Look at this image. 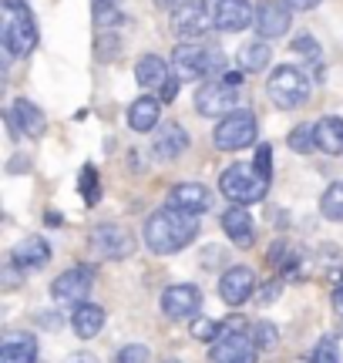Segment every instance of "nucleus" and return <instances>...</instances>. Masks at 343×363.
<instances>
[{
    "label": "nucleus",
    "mask_w": 343,
    "mask_h": 363,
    "mask_svg": "<svg viewBox=\"0 0 343 363\" xmlns=\"http://www.w3.org/2000/svg\"><path fill=\"white\" fill-rule=\"evenodd\" d=\"M198 235V216H189L182 208H159L145 222V246L155 256H172L185 249Z\"/></svg>",
    "instance_id": "f257e3e1"
},
{
    "label": "nucleus",
    "mask_w": 343,
    "mask_h": 363,
    "mask_svg": "<svg viewBox=\"0 0 343 363\" xmlns=\"http://www.w3.org/2000/svg\"><path fill=\"white\" fill-rule=\"evenodd\" d=\"M0 44L7 57H24L38 44V24L24 0H4L0 4Z\"/></svg>",
    "instance_id": "f03ea898"
},
{
    "label": "nucleus",
    "mask_w": 343,
    "mask_h": 363,
    "mask_svg": "<svg viewBox=\"0 0 343 363\" xmlns=\"http://www.w3.org/2000/svg\"><path fill=\"white\" fill-rule=\"evenodd\" d=\"M269 189V179L263 172H256V165H229L219 179V192L232 202V206H252L259 202Z\"/></svg>",
    "instance_id": "7ed1b4c3"
},
{
    "label": "nucleus",
    "mask_w": 343,
    "mask_h": 363,
    "mask_svg": "<svg viewBox=\"0 0 343 363\" xmlns=\"http://www.w3.org/2000/svg\"><path fill=\"white\" fill-rule=\"evenodd\" d=\"M266 91H269V98H273L276 108L290 111V108H300V104L310 101L313 84L306 78V71H300V67H293V65H279L269 74V81H266Z\"/></svg>",
    "instance_id": "20e7f679"
},
{
    "label": "nucleus",
    "mask_w": 343,
    "mask_h": 363,
    "mask_svg": "<svg viewBox=\"0 0 343 363\" xmlns=\"http://www.w3.org/2000/svg\"><path fill=\"white\" fill-rule=\"evenodd\" d=\"M172 67H175V78L179 81H198L223 67V51L209 48V44L185 40L182 48H175V54H172Z\"/></svg>",
    "instance_id": "39448f33"
},
{
    "label": "nucleus",
    "mask_w": 343,
    "mask_h": 363,
    "mask_svg": "<svg viewBox=\"0 0 343 363\" xmlns=\"http://www.w3.org/2000/svg\"><path fill=\"white\" fill-rule=\"evenodd\" d=\"M256 135H259L256 115L239 108V111H229V115L215 125L212 142H215V148H223V152H236V148H246V145L256 142Z\"/></svg>",
    "instance_id": "423d86ee"
},
{
    "label": "nucleus",
    "mask_w": 343,
    "mask_h": 363,
    "mask_svg": "<svg viewBox=\"0 0 343 363\" xmlns=\"http://www.w3.org/2000/svg\"><path fill=\"white\" fill-rule=\"evenodd\" d=\"M256 357H259V347H256L252 333H246V330H229V333H223L209 350L212 363H256Z\"/></svg>",
    "instance_id": "0eeeda50"
},
{
    "label": "nucleus",
    "mask_w": 343,
    "mask_h": 363,
    "mask_svg": "<svg viewBox=\"0 0 343 363\" xmlns=\"http://www.w3.org/2000/svg\"><path fill=\"white\" fill-rule=\"evenodd\" d=\"M236 101H239V91L232 84H225L223 78L219 81H209L196 91V111L206 118H215V115H229L236 111Z\"/></svg>",
    "instance_id": "6e6552de"
},
{
    "label": "nucleus",
    "mask_w": 343,
    "mask_h": 363,
    "mask_svg": "<svg viewBox=\"0 0 343 363\" xmlns=\"http://www.w3.org/2000/svg\"><path fill=\"white\" fill-rule=\"evenodd\" d=\"M91 246L98 249L101 256H108V259H128L135 252V239L118 222H101V225H94Z\"/></svg>",
    "instance_id": "1a4fd4ad"
},
{
    "label": "nucleus",
    "mask_w": 343,
    "mask_h": 363,
    "mask_svg": "<svg viewBox=\"0 0 343 363\" xmlns=\"http://www.w3.org/2000/svg\"><path fill=\"white\" fill-rule=\"evenodd\" d=\"M198 310H202L198 286L179 283V286H169V289L162 293V313H165L169 320H196Z\"/></svg>",
    "instance_id": "9d476101"
},
{
    "label": "nucleus",
    "mask_w": 343,
    "mask_h": 363,
    "mask_svg": "<svg viewBox=\"0 0 343 363\" xmlns=\"http://www.w3.org/2000/svg\"><path fill=\"white\" fill-rule=\"evenodd\" d=\"M212 24L225 34H236V30H246L249 24H256V11H252L249 0H215L212 4Z\"/></svg>",
    "instance_id": "9b49d317"
},
{
    "label": "nucleus",
    "mask_w": 343,
    "mask_h": 363,
    "mask_svg": "<svg viewBox=\"0 0 343 363\" xmlns=\"http://www.w3.org/2000/svg\"><path fill=\"white\" fill-rule=\"evenodd\" d=\"M88 293H91V269H81V266L61 272L51 286V296L57 303H67V306H81Z\"/></svg>",
    "instance_id": "f8f14e48"
},
{
    "label": "nucleus",
    "mask_w": 343,
    "mask_h": 363,
    "mask_svg": "<svg viewBox=\"0 0 343 363\" xmlns=\"http://www.w3.org/2000/svg\"><path fill=\"white\" fill-rule=\"evenodd\" d=\"M290 21H293L290 4H283V0H263L256 7V30H259L263 40L283 38L290 30Z\"/></svg>",
    "instance_id": "ddd939ff"
},
{
    "label": "nucleus",
    "mask_w": 343,
    "mask_h": 363,
    "mask_svg": "<svg viewBox=\"0 0 343 363\" xmlns=\"http://www.w3.org/2000/svg\"><path fill=\"white\" fill-rule=\"evenodd\" d=\"M47 262H51V246H47L44 235H27L11 252V266L21 272H38V269H44Z\"/></svg>",
    "instance_id": "4468645a"
},
{
    "label": "nucleus",
    "mask_w": 343,
    "mask_h": 363,
    "mask_svg": "<svg viewBox=\"0 0 343 363\" xmlns=\"http://www.w3.org/2000/svg\"><path fill=\"white\" fill-rule=\"evenodd\" d=\"M252 289H256V276H252V269H246V266H232V269H225L223 279H219V296H223V303H229V306H242V303L252 296Z\"/></svg>",
    "instance_id": "2eb2a0df"
},
{
    "label": "nucleus",
    "mask_w": 343,
    "mask_h": 363,
    "mask_svg": "<svg viewBox=\"0 0 343 363\" xmlns=\"http://www.w3.org/2000/svg\"><path fill=\"white\" fill-rule=\"evenodd\" d=\"M169 206L172 208H182L189 216H202L212 208V192L202 185V182H182L169 192Z\"/></svg>",
    "instance_id": "dca6fc26"
},
{
    "label": "nucleus",
    "mask_w": 343,
    "mask_h": 363,
    "mask_svg": "<svg viewBox=\"0 0 343 363\" xmlns=\"http://www.w3.org/2000/svg\"><path fill=\"white\" fill-rule=\"evenodd\" d=\"M209 27H212V11H206V4H185L182 11H175V17H172V30L182 40L202 38Z\"/></svg>",
    "instance_id": "f3484780"
},
{
    "label": "nucleus",
    "mask_w": 343,
    "mask_h": 363,
    "mask_svg": "<svg viewBox=\"0 0 343 363\" xmlns=\"http://www.w3.org/2000/svg\"><path fill=\"white\" fill-rule=\"evenodd\" d=\"M152 152L162 158V162H175L189 152V131L179 125V121H165L159 131H155V142H152Z\"/></svg>",
    "instance_id": "a211bd4d"
},
{
    "label": "nucleus",
    "mask_w": 343,
    "mask_h": 363,
    "mask_svg": "<svg viewBox=\"0 0 343 363\" xmlns=\"http://www.w3.org/2000/svg\"><path fill=\"white\" fill-rule=\"evenodd\" d=\"M11 121H13V128H17V135H30V138L44 135V128H47L44 111L34 101H27V98H17L11 104Z\"/></svg>",
    "instance_id": "6ab92c4d"
},
{
    "label": "nucleus",
    "mask_w": 343,
    "mask_h": 363,
    "mask_svg": "<svg viewBox=\"0 0 343 363\" xmlns=\"http://www.w3.org/2000/svg\"><path fill=\"white\" fill-rule=\"evenodd\" d=\"M223 233L236 242V246L249 249L256 242V225H252V216L242 206H232L223 212Z\"/></svg>",
    "instance_id": "aec40b11"
},
{
    "label": "nucleus",
    "mask_w": 343,
    "mask_h": 363,
    "mask_svg": "<svg viewBox=\"0 0 343 363\" xmlns=\"http://www.w3.org/2000/svg\"><path fill=\"white\" fill-rule=\"evenodd\" d=\"M38 360V343L27 333H7L0 343V363H34Z\"/></svg>",
    "instance_id": "412c9836"
},
{
    "label": "nucleus",
    "mask_w": 343,
    "mask_h": 363,
    "mask_svg": "<svg viewBox=\"0 0 343 363\" xmlns=\"http://www.w3.org/2000/svg\"><path fill=\"white\" fill-rule=\"evenodd\" d=\"M313 135H317V148L323 155H333V158L343 155V118H337V115L320 118Z\"/></svg>",
    "instance_id": "4be33fe9"
},
{
    "label": "nucleus",
    "mask_w": 343,
    "mask_h": 363,
    "mask_svg": "<svg viewBox=\"0 0 343 363\" xmlns=\"http://www.w3.org/2000/svg\"><path fill=\"white\" fill-rule=\"evenodd\" d=\"M159 115H162L159 98L142 94V98H135L132 108H128V125H132L135 131H155L159 128Z\"/></svg>",
    "instance_id": "5701e85b"
},
{
    "label": "nucleus",
    "mask_w": 343,
    "mask_h": 363,
    "mask_svg": "<svg viewBox=\"0 0 343 363\" xmlns=\"http://www.w3.org/2000/svg\"><path fill=\"white\" fill-rule=\"evenodd\" d=\"M71 326H74V333L81 340H91L101 333V326H105V310L101 306H94V303H81L74 316H71Z\"/></svg>",
    "instance_id": "b1692460"
},
{
    "label": "nucleus",
    "mask_w": 343,
    "mask_h": 363,
    "mask_svg": "<svg viewBox=\"0 0 343 363\" xmlns=\"http://www.w3.org/2000/svg\"><path fill=\"white\" fill-rule=\"evenodd\" d=\"M135 78H138L142 88H162L172 74H169V65L162 61L159 54H145V57L135 65Z\"/></svg>",
    "instance_id": "393cba45"
},
{
    "label": "nucleus",
    "mask_w": 343,
    "mask_h": 363,
    "mask_svg": "<svg viewBox=\"0 0 343 363\" xmlns=\"http://www.w3.org/2000/svg\"><path fill=\"white\" fill-rule=\"evenodd\" d=\"M269 57H273V48L266 40H249V44L239 48V67L242 71H266Z\"/></svg>",
    "instance_id": "a878e982"
},
{
    "label": "nucleus",
    "mask_w": 343,
    "mask_h": 363,
    "mask_svg": "<svg viewBox=\"0 0 343 363\" xmlns=\"http://www.w3.org/2000/svg\"><path fill=\"white\" fill-rule=\"evenodd\" d=\"M320 212L330 222H343V182H333L320 199Z\"/></svg>",
    "instance_id": "bb28decb"
},
{
    "label": "nucleus",
    "mask_w": 343,
    "mask_h": 363,
    "mask_svg": "<svg viewBox=\"0 0 343 363\" xmlns=\"http://www.w3.org/2000/svg\"><path fill=\"white\" fill-rule=\"evenodd\" d=\"M313 128L317 125H296V128L290 131V148L296 152V155H306V152H313L317 148V135H313Z\"/></svg>",
    "instance_id": "cd10ccee"
},
{
    "label": "nucleus",
    "mask_w": 343,
    "mask_h": 363,
    "mask_svg": "<svg viewBox=\"0 0 343 363\" xmlns=\"http://www.w3.org/2000/svg\"><path fill=\"white\" fill-rule=\"evenodd\" d=\"M252 340H256L259 350H273V347L279 343V330L273 323H256L252 326Z\"/></svg>",
    "instance_id": "c85d7f7f"
},
{
    "label": "nucleus",
    "mask_w": 343,
    "mask_h": 363,
    "mask_svg": "<svg viewBox=\"0 0 343 363\" xmlns=\"http://www.w3.org/2000/svg\"><path fill=\"white\" fill-rule=\"evenodd\" d=\"M125 21V13L111 4H94V24L98 27H118Z\"/></svg>",
    "instance_id": "c756f323"
},
{
    "label": "nucleus",
    "mask_w": 343,
    "mask_h": 363,
    "mask_svg": "<svg viewBox=\"0 0 343 363\" xmlns=\"http://www.w3.org/2000/svg\"><path fill=\"white\" fill-rule=\"evenodd\" d=\"M293 54H300V57H306L313 67H320V51H317V40L310 38V34H300V38L293 40Z\"/></svg>",
    "instance_id": "7c9ffc66"
},
{
    "label": "nucleus",
    "mask_w": 343,
    "mask_h": 363,
    "mask_svg": "<svg viewBox=\"0 0 343 363\" xmlns=\"http://www.w3.org/2000/svg\"><path fill=\"white\" fill-rule=\"evenodd\" d=\"M192 337H196V340H209V343H215V340L223 337V326L215 323V320H196V323H192Z\"/></svg>",
    "instance_id": "2f4dec72"
},
{
    "label": "nucleus",
    "mask_w": 343,
    "mask_h": 363,
    "mask_svg": "<svg viewBox=\"0 0 343 363\" xmlns=\"http://www.w3.org/2000/svg\"><path fill=\"white\" fill-rule=\"evenodd\" d=\"M81 192L88 199V206L98 202V172H94V165H84V172H81Z\"/></svg>",
    "instance_id": "473e14b6"
},
{
    "label": "nucleus",
    "mask_w": 343,
    "mask_h": 363,
    "mask_svg": "<svg viewBox=\"0 0 343 363\" xmlns=\"http://www.w3.org/2000/svg\"><path fill=\"white\" fill-rule=\"evenodd\" d=\"M313 363H340V350L333 340H320L317 350H313Z\"/></svg>",
    "instance_id": "72a5a7b5"
},
{
    "label": "nucleus",
    "mask_w": 343,
    "mask_h": 363,
    "mask_svg": "<svg viewBox=\"0 0 343 363\" xmlns=\"http://www.w3.org/2000/svg\"><path fill=\"white\" fill-rule=\"evenodd\" d=\"M118 363H148V347L128 343L125 350H118Z\"/></svg>",
    "instance_id": "f704fd0d"
},
{
    "label": "nucleus",
    "mask_w": 343,
    "mask_h": 363,
    "mask_svg": "<svg viewBox=\"0 0 343 363\" xmlns=\"http://www.w3.org/2000/svg\"><path fill=\"white\" fill-rule=\"evenodd\" d=\"M252 165H256V172H263L266 179H269V172H273V148H269V145H259V148H256V162H252Z\"/></svg>",
    "instance_id": "c9c22d12"
},
{
    "label": "nucleus",
    "mask_w": 343,
    "mask_h": 363,
    "mask_svg": "<svg viewBox=\"0 0 343 363\" xmlns=\"http://www.w3.org/2000/svg\"><path fill=\"white\" fill-rule=\"evenodd\" d=\"M256 299H259V306H269V303H276V299H279V283H266L263 293H259Z\"/></svg>",
    "instance_id": "e433bc0d"
},
{
    "label": "nucleus",
    "mask_w": 343,
    "mask_h": 363,
    "mask_svg": "<svg viewBox=\"0 0 343 363\" xmlns=\"http://www.w3.org/2000/svg\"><path fill=\"white\" fill-rule=\"evenodd\" d=\"M38 323L44 326V330H61V323H64V320H61L57 313H38Z\"/></svg>",
    "instance_id": "4c0bfd02"
},
{
    "label": "nucleus",
    "mask_w": 343,
    "mask_h": 363,
    "mask_svg": "<svg viewBox=\"0 0 343 363\" xmlns=\"http://www.w3.org/2000/svg\"><path fill=\"white\" fill-rule=\"evenodd\" d=\"M175 91H179V78H169L165 84H162V98H159V101L162 104L172 101V98H175Z\"/></svg>",
    "instance_id": "58836bf2"
},
{
    "label": "nucleus",
    "mask_w": 343,
    "mask_h": 363,
    "mask_svg": "<svg viewBox=\"0 0 343 363\" xmlns=\"http://www.w3.org/2000/svg\"><path fill=\"white\" fill-rule=\"evenodd\" d=\"M155 7H162V11H182L185 0H152Z\"/></svg>",
    "instance_id": "ea45409f"
},
{
    "label": "nucleus",
    "mask_w": 343,
    "mask_h": 363,
    "mask_svg": "<svg viewBox=\"0 0 343 363\" xmlns=\"http://www.w3.org/2000/svg\"><path fill=\"white\" fill-rule=\"evenodd\" d=\"M286 4H290L293 11H310V7H317L320 0H286Z\"/></svg>",
    "instance_id": "a19ab883"
},
{
    "label": "nucleus",
    "mask_w": 343,
    "mask_h": 363,
    "mask_svg": "<svg viewBox=\"0 0 343 363\" xmlns=\"http://www.w3.org/2000/svg\"><path fill=\"white\" fill-rule=\"evenodd\" d=\"M64 363H98V360H94V353H71Z\"/></svg>",
    "instance_id": "79ce46f5"
},
{
    "label": "nucleus",
    "mask_w": 343,
    "mask_h": 363,
    "mask_svg": "<svg viewBox=\"0 0 343 363\" xmlns=\"http://www.w3.org/2000/svg\"><path fill=\"white\" fill-rule=\"evenodd\" d=\"M225 84H232V88H239L242 84V71H225Z\"/></svg>",
    "instance_id": "37998d69"
},
{
    "label": "nucleus",
    "mask_w": 343,
    "mask_h": 363,
    "mask_svg": "<svg viewBox=\"0 0 343 363\" xmlns=\"http://www.w3.org/2000/svg\"><path fill=\"white\" fill-rule=\"evenodd\" d=\"M333 310L343 316V286H337V293H333Z\"/></svg>",
    "instance_id": "c03bdc74"
},
{
    "label": "nucleus",
    "mask_w": 343,
    "mask_h": 363,
    "mask_svg": "<svg viewBox=\"0 0 343 363\" xmlns=\"http://www.w3.org/2000/svg\"><path fill=\"white\" fill-rule=\"evenodd\" d=\"M94 4H111V7H118L121 0H94Z\"/></svg>",
    "instance_id": "a18cd8bd"
},
{
    "label": "nucleus",
    "mask_w": 343,
    "mask_h": 363,
    "mask_svg": "<svg viewBox=\"0 0 343 363\" xmlns=\"http://www.w3.org/2000/svg\"><path fill=\"white\" fill-rule=\"evenodd\" d=\"M165 363H179V360H165Z\"/></svg>",
    "instance_id": "49530a36"
}]
</instances>
